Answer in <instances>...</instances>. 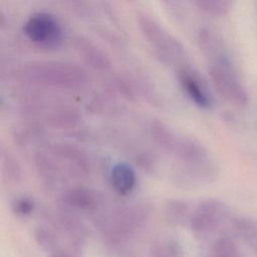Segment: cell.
<instances>
[{
	"instance_id": "cell-1",
	"label": "cell",
	"mask_w": 257,
	"mask_h": 257,
	"mask_svg": "<svg viewBox=\"0 0 257 257\" xmlns=\"http://www.w3.org/2000/svg\"><path fill=\"white\" fill-rule=\"evenodd\" d=\"M199 43L209 59V74L217 91L224 98L243 104L245 90L220 38L211 30L203 29L199 33Z\"/></svg>"
},
{
	"instance_id": "cell-2",
	"label": "cell",
	"mask_w": 257,
	"mask_h": 257,
	"mask_svg": "<svg viewBox=\"0 0 257 257\" xmlns=\"http://www.w3.org/2000/svg\"><path fill=\"white\" fill-rule=\"evenodd\" d=\"M19 77L26 82L41 86L75 90L82 88L88 80L82 66L59 60L32 61L22 65Z\"/></svg>"
},
{
	"instance_id": "cell-3",
	"label": "cell",
	"mask_w": 257,
	"mask_h": 257,
	"mask_svg": "<svg viewBox=\"0 0 257 257\" xmlns=\"http://www.w3.org/2000/svg\"><path fill=\"white\" fill-rule=\"evenodd\" d=\"M137 21L143 36L160 61L176 69L188 64L183 44L159 21L147 13L138 14Z\"/></svg>"
},
{
	"instance_id": "cell-4",
	"label": "cell",
	"mask_w": 257,
	"mask_h": 257,
	"mask_svg": "<svg viewBox=\"0 0 257 257\" xmlns=\"http://www.w3.org/2000/svg\"><path fill=\"white\" fill-rule=\"evenodd\" d=\"M26 38L35 46L54 50L64 41V29L59 20L48 12H36L30 15L23 25Z\"/></svg>"
},
{
	"instance_id": "cell-5",
	"label": "cell",
	"mask_w": 257,
	"mask_h": 257,
	"mask_svg": "<svg viewBox=\"0 0 257 257\" xmlns=\"http://www.w3.org/2000/svg\"><path fill=\"white\" fill-rule=\"evenodd\" d=\"M176 71L179 83L188 97L200 107H210L212 97L200 74L189 63L177 68Z\"/></svg>"
},
{
	"instance_id": "cell-6",
	"label": "cell",
	"mask_w": 257,
	"mask_h": 257,
	"mask_svg": "<svg viewBox=\"0 0 257 257\" xmlns=\"http://www.w3.org/2000/svg\"><path fill=\"white\" fill-rule=\"evenodd\" d=\"M75 49L82 60L94 70L105 72L111 68V62L106 54L91 40L79 36L75 39Z\"/></svg>"
},
{
	"instance_id": "cell-7",
	"label": "cell",
	"mask_w": 257,
	"mask_h": 257,
	"mask_svg": "<svg viewBox=\"0 0 257 257\" xmlns=\"http://www.w3.org/2000/svg\"><path fill=\"white\" fill-rule=\"evenodd\" d=\"M220 205L213 201H206L199 205L191 218V226L197 231L213 228L220 216Z\"/></svg>"
},
{
	"instance_id": "cell-8",
	"label": "cell",
	"mask_w": 257,
	"mask_h": 257,
	"mask_svg": "<svg viewBox=\"0 0 257 257\" xmlns=\"http://www.w3.org/2000/svg\"><path fill=\"white\" fill-rule=\"evenodd\" d=\"M110 180L113 189L122 196L130 195L136 186L135 171L125 163H118L112 168Z\"/></svg>"
},
{
	"instance_id": "cell-9",
	"label": "cell",
	"mask_w": 257,
	"mask_h": 257,
	"mask_svg": "<svg viewBox=\"0 0 257 257\" xmlns=\"http://www.w3.org/2000/svg\"><path fill=\"white\" fill-rule=\"evenodd\" d=\"M64 200L70 206L81 210H92L97 204L96 196L91 191L82 188L71 189L65 194Z\"/></svg>"
},
{
	"instance_id": "cell-10",
	"label": "cell",
	"mask_w": 257,
	"mask_h": 257,
	"mask_svg": "<svg viewBox=\"0 0 257 257\" xmlns=\"http://www.w3.org/2000/svg\"><path fill=\"white\" fill-rule=\"evenodd\" d=\"M193 2L205 14L222 17L231 9L233 0H193Z\"/></svg>"
},
{
	"instance_id": "cell-11",
	"label": "cell",
	"mask_w": 257,
	"mask_h": 257,
	"mask_svg": "<svg viewBox=\"0 0 257 257\" xmlns=\"http://www.w3.org/2000/svg\"><path fill=\"white\" fill-rule=\"evenodd\" d=\"M189 206L179 200H171L167 203L165 214L173 225H182L189 219Z\"/></svg>"
},
{
	"instance_id": "cell-12",
	"label": "cell",
	"mask_w": 257,
	"mask_h": 257,
	"mask_svg": "<svg viewBox=\"0 0 257 257\" xmlns=\"http://www.w3.org/2000/svg\"><path fill=\"white\" fill-rule=\"evenodd\" d=\"M56 153L69 161L70 163L77 166L83 171H87L88 162L86 156L77 148L68 145H60L56 147Z\"/></svg>"
},
{
	"instance_id": "cell-13",
	"label": "cell",
	"mask_w": 257,
	"mask_h": 257,
	"mask_svg": "<svg viewBox=\"0 0 257 257\" xmlns=\"http://www.w3.org/2000/svg\"><path fill=\"white\" fill-rule=\"evenodd\" d=\"M216 257H237V251L234 243L230 239H220L214 247Z\"/></svg>"
},
{
	"instance_id": "cell-14",
	"label": "cell",
	"mask_w": 257,
	"mask_h": 257,
	"mask_svg": "<svg viewBox=\"0 0 257 257\" xmlns=\"http://www.w3.org/2000/svg\"><path fill=\"white\" fill-rule=\"evenodd\" d=\"M34 209V203L31 199L26 197L17 198L12 203V210L16 215L26 216L29 215Z\"/></svg>"
},
{
	"instance_id": "cell-15",
	"label": "cell",
	"mask_w": 257,
	"mask_h": 257,
	"mask_svg": "<svg viewBox=\"0 0 257 257\" xmlns=\"http://www.w3.org/2000/svg\"><path fill=\"white\" fill-rule=\"evenodd\" d=\"M74 12L79 17H88L90 15V5L88 0H66Z\"/></svg>"
},
{
	"instance_id": "cell-16",
	"label": "cell",
	"mask_w": 257,
	"mask_h": 257,
	"mask_svg": "<svg viewBox=\"0 0 257 257\" xmlns=\"http://www.w3.org/2000/svg\"><path fill=\"white\" fill-rule=\"evenodd\" d=\"M169 8L173 9V10H178L181 7V3L182 0H162Z\"/></svg>"
}]
</instances>
